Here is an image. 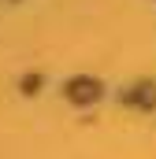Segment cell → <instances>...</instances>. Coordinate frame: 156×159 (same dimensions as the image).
<instances>
[{
    "label": "cell",
    "instance_id": "1",
    "mask_svg": "<svg viewBox=\"0 0 156 159\" xmlns=\"http://www.w3.org/2000/svg\"><path fill=\"white\" fill-rule=\"evenodd\" d=\"M67 96H75V100H82V104H85V100H97V96H100V89H97V81H75V85H67Z\"/></svg>",
    "mask_w": 156,
    "mask_h": 159
}]
</instances>
